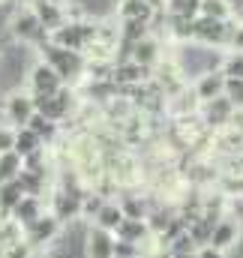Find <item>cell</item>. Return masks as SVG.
<instances>
[{
  "instance_id": "52a82bcc",
  "label": "cell",
  "mask_w": 243,
  "mask_h": 258,
  "mask_svg": "<svg viewBox=\"0 0 243 258\" xmlns=\"http://www.w3.org/2000/svg\"><path fill=\"white\" fill-rule=\"evenodd\" d=\"M9 33L15 36V39H21V42H42V36L48 39V33L42 30V24H39V18L33 15V9H24V12H12V18H9Z\"/></svg>"
},
{
  "instance_id": "4dcf8cb0",
  "label": "cell",
  "mask_w": 243,
  "mask_h": 258,
  "mask_svg": "<svg viewBox=\"0 0 243 258\" xmlns=\"http://www.w3.org/2000/svg\"><path fill=\"white\" fill-rule=\"evenodd\" d=\"M168 255H186V252H195V243L189 240V234L183 231L180 237H174L171 243H168V249H165Z\"/></svg>"
},
{
  "instance_id": "1f68e13d",
  "label": "cell",
  "mask_w": 243,
  "mask_h": 258,
  "mask_svg": "<svg viewBox=\"0 0 243 258\" xmlns=\"http://www.w3.org/2000/svg\"><path fill=\"white\" fill-rule=\"evenodd\" d=\"M12 144H15V129L12 126H0V153L12 150Z\"/></svg>"
},
{
  "instance_id": "7a4b0ae2",
  "label": "cell",
  "mask_w": 243,
  "mask_h": 258,
  "mask_svg": "<svg viewBox=\"0 0 243 258\" xmlns=\"http://www.w3.org/2000/svg\"><path fill=\"white\" fill-rule=\"evenodd\" d=\"M72 99H75L72 87H66V84H63L54 96H33V111H36V114H42V117H45V120H51V123H63V120L69 117L72 105H75Z\"/></svg>"
},
{
  "instance_id": "ba28073f",
  "label": "cell",
  "mask_w": 243,
  "mask_h": 258,
  "mask_svg": "<svg viewBox=\"0 0 243 258\" xmlns=\"http://www.w3.org/2000/svg\"><path fill=\"white\" fill-rule=\"evenodd\" d=\"M3 117L12 123V129L27 126V120L33 117V96L30 93H21V90L9 93L3 99Z\"/></svg>"
},
{
  "instance_id": "f546056e",
  "label": "cell",
  "mask_w": 243,
  "mask_h": 258,
  "mask_svg": "<svg viewBox=\"0 0 243 258\" xmlns=\"http://www.w3.org/2000/svg\"><path fill=\"white\" fill-rule=\"evenodd\" d=\"M0 258H36V252H33V246H30L27 240H18V243H12L9 249H3Z\"/></svg>"
},
{
  "instance_id": "d6a6232c",
  "label": "cell",
  "mask_w": 243,
  "mask_h": 258,
  "mask_svg": "<svg viewBox=\"0 0 243 258\" xmlns=\"http://www.w3.org/2000/svg\"><path fill=\"white\" fill-rule=\"evenodd\" d=\"M195 258H228V255L219 252V249H213V246H198L195 249Z\"/></svg>"
},
{
  "instance_id": "3957f363",
  "label": "cell",
  "mask_w": 243,
  "mask_h": 258,
  "mask_svg": "<svg viewBox=\"0 0 243 258\" xmlns=\"http://www.w3.org/2000/svg\"><path fill=\"white\" fill-rule=\"evenodd\" d=\"M60 231H63V225L45 210L39 219H33V222L24 228V240L33 246V252H45V246L54 243V240L60 237Z\"/></svg>"
},
{
  "instance_id": "8fae6325",
  "label": "cell",
  "mask_w": 243,
  "mask_h": 258,
  "mask_svg": "<svg viewBox=\"0 0 243 258\" xmlns=\"http://www.w3.org/2000/svg\"><path fill=\"white\" fill-rule=\"evenodd\" d=\"M42 213H45V201H42V198H33V195H24V198L12 207L9 219H12V222H18V225H21V231H24V228H27L33 219H39Z\"/></svg>"
},
{
  "instance_id": "83f0119b",
  "label": "cell",
  "mask_w": 243,
  "mask_h": 258,
  "mask_svg": "<svg viewBox=\"0 0 243 258\" xmlns=\"http://www.w3.org/2000/svg\"><path fill=\"white\" fill-rule=\"evenodd\" d=\"M222 96L231 102V108H234V111H237V108H243V81H237V78H225Z\"/></svg>"
},
{
  "instance_id": "4316f807",
  "label": "cell",
  "mask_w": 243,
  "mask_h": 258,
  "mask_svg": "<svg viewBox=\"0 0 243 258\" xmlns=\"http://www.w3.org/2000/svg\"><path fill=\"white\" fill-rule=\"evenodd\" d=\"M219 195H225L228 201L231 198H243V174H222L219 177Z\"/></svg>"
},
{
  "instance_id": "cb8c5ba5",
  "label": "cell",
  "mask_w": 243,
  "mask_h": 258,
  "mask_svg": "<svg viewBox=\"0 0 243 258\" xmlns=\"http://www.w3.org/2000/svg\"><path fill=\"white\" fill-rule=\"evenodd\" d=\"M27 129H30L42 144H51V141H54V135H57V123L45 120V117H42V114H36V111H33V117L27 120Z\"/></svg>"
},
{
  "instance_id": "484cf974",
  "label": "cell",
  "mask_w": 243,
  "mask_h": 258,
  "mask_svg": "<svg viewBox=\"0 0 243 258\" xmlns=\"http://www.w3.org/2000/svg\"><path fill=\"white\" fill-rule=\"evenodd\" d=\"M18 240H24L21 225H18V222H12V219H0V252H3V249H9V246H12V243H18Z\"/></svg>"
},
{
  "instance_id": "6da1fadb",
  "label": "cell",
  "mask_w": 243,
  "mask_h": 258,
  "mask_svg": "<svg viewBox=\"0 0 243 258\" xmlns=\"http://www.w3.org/2000/svg\"><path fill=\"white\" fill-rule=\"evenodd\" d=\"M42 63H48L57 75H60V81H78L81 75H87V60H84V54L81 51H66L60 45H54V42H45L42 45Z\"/></svg>"
},
{
  "instance_id": "5bb4252c",
  "label": "cell",
  "mask_w": 243,
  "mask_h": 258,
  "mask_svg": "<svg viewBox=\"0 0 243 258\" xmlns=\"http://www.w3.org/2000/svg\"><path fill=\"white\" fill-rule=\"evenodd\" d=\"M129 60L150 72L153 66H159V42H156L153 36H144V39H138V42L132 45V51H129Z\"/></svg>"
},
{
  "instance_id": "277c9868",
  "label": "cell",
  "mask_w": 243,
  "mask_h": 258,
  "mask_svg": "<svg viewBox=\"0 0 243 258\" xmlns=\"http://www.w3.org/2000/svg\"><path fill=\"white\" fill-rule=\"evenodd\" d=\"M87 192V189H84ZM84 192H72V189H51V198H48V213L60 222V225H69V222H78L81 219V195Z\"/></svg>"
},
{
  "instance_id": "5b68a950",
  "label": "cell",
  "mask_w": 243,
  "mask_h": 258,
  "mask_svg": "<svg viewBox=\"0 0 243 258\" xmlns=\"http://www.w3.org/2000/svg\"><path fill=\"white\" fill-rule=\"evenodd\" d=\"M228 30H231V18L228 21H213V18H195L192 21V39H198L201 45H216L225 48L228 42Z\"/></svg>"
},
{
  "instance_id": "2e32d148",
  "label": "cell",
  "mask_w": 243,
  "mask_h": 258,
  "mask_svg": "<svg viewBox=\"0 0 243 258\" xmlns=\"http://www.w3.org/2000/svg\"><path fill=\"white\" fill-rule=\"evenodd\" d=\"M117 240H126V243H147L150 240V228L144 219H123L114 231Z\"/></svg>"
},
{
  "instance_id": "30bf717a",
  "label": "cell",
  "mask_w": 243,
  "mask_h": 258,
  "mask_svg": "<svg viewBox=\"0 0 243 258\" xmlns=\"http://www.w3.org/2000/svg\"><path fill=\"white\" fill-rule=\"evenodd\" d=\"M114 252V234L102 231L96 225H87L84 231V258H111Z\"/></svg>"
},
{
  "instance_id": "44dd1931",
  "label": "cell",
  "mask_w": 243,
  "mask_h": 258,
  "mask_svg": "<svg viewBox=\"0 0 243 258\" xmlns=\"http://www.w3.org/2000/svg\"><path fill=\"white\" fill-rule=\"evenodd\" d=\"M21 198H24V189H21L18 180H6V183H0V216H9L12 207H15Z\"/></svg>"
},
{
  "instance_id": "4fadbf2b",
  "label": "cell",
  "mask_w": 243,
  "mask_h": 258,
  "mask_svg": "<svg viewBox=\"0 0 243 258\" xmlns=\"http://www.w3.org/2000/svg\"><path fill=\"white\" fill-rule=\"evenodd\" d=\"M222 87H225V75L216 69V72H204V75H198L192 93H195L198 102H210V99L222 96Z\"/></svg>"
},
{
  "instance_id": "ac0fdd59",
  "label": "cell",
  "mask_w": 243,
  "mask_h": 258,
  "mask_svg": "<svg viewBox=\"0 0 243 258\" xmlns=\"http://www.w3.org/2000/svg\"><path fill=\"white\" fill-rule=\"evenodd\" d=\"M123 222V213L120 207H117V201H105L102 207H99V213L93 216V222L90 225H96V228H102V231H117V225Z\"/></svg>"
},
{
  "instance_id": "d6986e66",
  "label": "cell",
  "mask_w": 243,
  "mask_h": 258,
  "mask_svg": "<svg viewBox=\"0 0 243 258\" xmlns=\"http://www.w3.org/2000/svg\"><path fill=\"white\" fill-rule=\"evenodd\" d=\"M117 12H120L123 21H147V24L156 15V9L147 6V3H141V0H123L120 6H117Z\"/></svg>"
},
{
  "instance_id": "603a6c76",
  "label": "cell",
  "mask_w": 243,
  "mask_h": 258,
  "mask_svg": "<svg viewBox=\"0 0 243 258\" xmlns=\"http://www.w3.org/2000/svg\"><path fill=\"white\" fill-rule=\"evenodd\" d=\"M117 207H120V213H123V219H144L147 216V201L141 198V195H132V192H126L117 201Z\"/></svg>"
},
{
  "instance_id": "e0dca14e",
  "label": "cell",
  "mask_w": 243,
  "mask_h": 258,
  "mask_svg": "<svg viewBox=\"0 0 243 258\" xmlns=\"http://www.w3.org/2000/svg\"><path fill=\"white\" fill-rule=\"evenodd\" d=\"M147 75H150V72H147V69H141L138 63H132V60H123V63H114V66H111V75H108V78H111V81L120 87V84H141Z\"/></svg>"
},
{
  "instance_id": "8992f818",
  "label": "cell",
  "mask_w": 243,
  "mask_h": 258,
  "mask_svg": "<svg viewBox=\"0 0 243 258\" xmlns=\"http://www.w3.org/2000/svg\"><path fill=\"white\" fill-rule=\"evenodd\" d=\"M240 234H243L240 219H237L234 213H225L222 219H216V225H213V231H210V243H207V246H213V249H219V252H228V249H234V246H237Z\"/></svg>"
},
{
  "instance_id": "f1b7e54d",
  "label": "cell",
  "mask_w": 243,
  "mask_h": 258,
  "mask_svg": "<svg viewBox=\"0 0 243 258\" xmlns=\"http://www.w3.org/2000/svg\"><path fill=\"white\" fill-rule=\"evenodd\" d=\"M219 72L225 75V78H237L243 81V54H228V57H222V66H219Z\"/></svg>"
},
{
  "instance_id": "9a60e30c",
  "label": "cell",
  "mask_w": 243,
  "mask_h": 258,
  "mask_svg": "<svg viewBox=\"0 0 243 258\" xmlns=\"http://www.w3.org/2000/svg\"><path fill=\"white\" fill-rule=\"evenodd\" d=\"M33 15L39 18V24H42V30H45V33H54L57 27H63V24H66V12H63L57 3L36 0V3H33Z\"/></svg>"
},
{
  "instance_id": "7402d4cb",
  "label": "cell",
  "mask_w": 243,
  "mask_h": 258,
  "mask_svg": "<svg viewBox=\"0 0 243 258\" xmlns=\"http://www.w3.org/2000/svg\"><path fill=\"white\" fill-rule=\"evenodd\" d=\"M198 15L213 18V21H228L231 18V3L228 0H198Z\"/></svg>"
},
{
  "instance_id": "ffe728a7",
  "label": "cell",
  "mask_w": 243,
  "mask_h": 258,
  "mask_svg": "<svg viewBox=\"0 0 243 258\" xmlns=\"http://www.w3.org/2000/svg\"><path fill=\"white\" fill-rule=\"evenodd\" d=\"M45 144L30 132L27 126H21V129H15V144H12V150L24 159V156H30V153H36V150H42Z\"/></svg>"
},
{
  "instance_id": "836d02e7",
  "label": "cell",
  "mask_w": 243,
  "mask_h": 258,
  "mask_svg": "<svg viewBox=\"0 0 243 258\" xmlns=\"http://www.w3.org/2000/svg\"><path fill=\"white\" fill-rule=\"evenodd\" d=\"M168 258H195V252H186V255H168Z\"/></svg>"
},
{
  "instance_id": "d4e9b609",
  "label": "cell",
  "mask_w": 243,
  "mask_h": 258,
  "mask_svg": "<svg viewBox=\"0 0 243 258\" xmlns=\"http://www.w3.org/2000/svg\"><path fill=\"white\" fill-rule=\"evenodd\" d=\"M21 174V156L15 153V150H6V153H0V183H6V180H15Z\"/></svg>"
},
{
  "instance_id": "e575fe53",
  "label": "cell",
  "mask_w": 243,
  "mask_h": 258,
  "mask_svg": "<svg viewBox=\"0 0 243 258\" xmlns=\"http://www.w3.org/2000/svg\"><path fill=\"white\" fill-rule=\"evenodd\" d=\"M45 3H57V6H60V0H45Z\"/></svg>"
},
{
  "instance_id": "9c48e42d",
  "label": "cell",
  "mask_w": 243,
  "mask_h": 258,
  "mask_svg": "<svg viewBox=\"0 0 243 258\" xmlns=\"http://www.w3.org/2000/svg\"><path fill=\"white\" fill-rule=\"evenodd\" d=\"M27 84H30V90H33L30 96H54L63 87L60 75H57L48 63H42V60L27 72Z\"/></svg>"
},
{
  "instance_id": "7c38bea8",
  "label": "cell",
  "mask_w": 243,
  "mask_h": 258,
  "mask_svg": "<svg viewBox=\"0 0 243 258\" xmlns=\"http://www.w3.org/2000/svg\"><path fill=\"white\" fill-rule=\"evenodd\" d=\"M201 105H204L201 117H204V123H207V129L228 126V120H231L234 108H231V102H228L225 96H216V99H210V102H201Z\"/></svg>"
}]
</instances>
